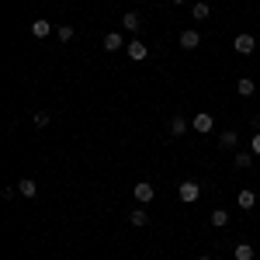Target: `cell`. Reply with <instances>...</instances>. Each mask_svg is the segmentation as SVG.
I'll list each match as a JSON object with an SVG mask.
<instances>
[{"instance_id":"cell-1","label":"cell","mask_w":260,"mask_h":260,"mask_svg":"<svg viewBox=\"0 0 260 260\" xmlns=\"http://www.w3.org/2000/svg\"><path fill=\"white\" fill-rule=\"evenodd\" d=\"M177 198L184 201V205H194V201L201 198V184H194V180H184L177 187Z\"/></svg>"},{"instance_id":"cell-2","label":"cell","mask_w":260,"mask_h":260,"mask_svg":"<svg viewBox=\"0 0 260 260\" xmlns=\"http://www.w3.org/2000/svg\"><path fill=\"white\" fill-rule=\"evenodd\" d=\"M233 49H236V52H240V56H250V52H253V49H257V39H253V35H250V31H240V35H236V39H233Z\"/></svg>"},{"instance_id":"cell-3","label":"cell","mask_w":260,"mask_h":260,"mask_svg":"<svg viewBox=\"0 0 260 260\" xmlns=\"http://www.w3.org/2000/svg\"><path fill=\"white\" fill-rule=\"evenodd\" d=\"M125 52H128V59H132V62H142L146 56H149V45L139 42V39H132L128 45H125Z\"/></svg>"},{"instance_id":"cell-4","label":"cell","mask_w":260,"mask_h":260,"mask_svg":"<svg viewBox=\"0 0 260 260\" xmlns=\"http://www.w3.org/2000/svg\"><path fill=\"white\" fill-rule=\"evenodd\" d=\"M132 194H136V201H139V205H146V201H153V198H156L153 184H146V180H139V184L132 187Z\"/></svg>"},{"instance_id":"cell-5","label":"cell","mask_w":260,"mask_h":260,"mask_svg":"<svg viewBox=\"0 0 260 260\" xmlns=\"http://www.w3.org/2000/svg\"><path fill=\"white\" fill-rule=\"evenodd\" d=\"M191 128H194V132H212V128H215V118H212L208 111H201V115H194Z\"/></svg>"},{"instance_id":"cell-6","label":"cell","mask_w":260,"mask_h":260,"mask_svg":"<svg viewBox=\"0 0 260 260\" xmlns=\"http://www.w3.org/2000/svg\"><path fill=\"white\" fill-rule=\"evenodd\" d=\"M198 45H201V35L194 28H184L180 31V49H198Z\"/></svg>"},{"instance_id":"cell-7","label":"cell","mask_w":260,"mask_h":260,"mask_svg":"<svg viewBox=\"0 0 260 260\" xmlns=\"http://www.w3.org/2000/svg\"><path fill=\"white\" fill-rule=\"evenodd\" d=\"M125 45H128V42L121 39L118 31H108V35H104V52H118V49H125Z\"/></svg>"},{"instance_id":"cell-8","label":"cell","mask_w":260,"mask_h":260,"mask_svg":"<svg viewBox=\"0 0 260 260\" xmlns=\"http://www.w3.org/2000/svg\"><path fill=\"white\" fill-rule=\"evenodd\" d=\"M236 94H240V98H253V94H257V83L250 80V77H240V80H236Z\"/></svg>"},{"instance_id":"cell-9","label":"cell","mask_w":260,"mask_h":260,"mask_svg":"<svg viewBox=\"0 0 260 260\" xmlns=\"http://www.w3.org/2000/svg\"><path fill=\"white\" fill-rule=\"evenodd\" d=\"M236 205H240L243 212H250V208H253V205H257V194H253V191H250V187H243L240 194H236Z\"/></svg>"},{"instance_id":"cell-10","label":"cell","mask_w":260,"mask_h":260,"mask_svg":"<svg viewBox=\"0 0 260 260\" xmlns=\"http://www.w3.org/2000/svg\"><path fill=\"white\" fill-rule=\"evenodd\" d=\"M139 14H136V11H128V14H121V28H125V31H132V35H136V31H139Z\"/></svg>"},{"instance_id":"cell-11","label":"cell","mask_w":260,"mask_h":260,"mask_svg":"<svg viewBox=\"0 0 260 260\" xmlns=\"http://www.w3.org/2000/svg\"><path fill=\"white\" fill-rule=\"evenodd\" d=\"M49 31H52V24H49L45 18L31 21V35H35V39H49Z\"/></svg>"},{"instance_id":"cell-12","label":"cell","mask_w":260,"mask_h":260,"mask_svg":"<svg viewBox=\"0 0 260 260\" xmlns=\"http://www.w3.org/2000/svg\"><path fill=\"white\" fill-rule=\"evenodd\" d=\"M233 257H236V260H253V257H257V250H253L250 243H236V250H233Z\"/></svg>"},{"instance_id":"cell-13","label":"cell","mask_w":260,"mask_h":260,"mask_svg":"<svg viewBox=\"0 0 260 260\" xmlns=\"http://www.w3.org/2000/svg\"><path fill=\"white\" fill-rule=\"evenodd\" d=\"M184 132H187V118H184V115H174V118H170V136L177 139Z\"/></svg>"},{"instance_id":"cell-14","label":"cell","mask_w":260,"mask_h":260,"mask_svg":"<svg viewBox=\"0 0 260 260\" xmlns=\"http://www.w3.org/2000/svg\"><path fill=\"white\" fill-rule=\"evenodd\" d=\"M18 191H21V194H24V198H35V194H39V184H35V180H31V177H24V180H21V184H18Z\"/></svg>"},{"instance_id":"cell-15","label":"cell","mask_w":260,"mask_h":260,"mask_svg":"<svg viewBox=\"0 0 260 260\" xmlns=\"http://www.w3.org/2000/svg\"><path fill=\"white\" fill-rule=\"evenodd\" d=\"M208 222H212L215 229H222V225H229V212H225V208H215V212L208 215Z\"/></svg>"},{"instance_id":"cell-16","label":"cell","mask_w":260,"mask_h":260,"mask_svg":"<svg viewBox=\"0 0 260 260\" xmlns=\"http://www.w3.org/2000/svg\"><path fill=\"white\" fill-rule=\"evenodd\" d=\"M236 142H240V132H222V136H219L222 149H236Z\"/></svg>"},{"instance_id":"cell-17","label":"cell","mask_w":260,"mask_h":260,"mask_svg":"<svg viewBox=\"0 0 260 260\" xmlns=\"http://www.w3.org/2000/svg\"><path fill=\"white\" fill-rule=\"evenodd\" d=\"M250 163H253V153H236V156H233V167H236V170H246V167H250Z\"/></svg>"},{"instance_id":"cell-18","label":"cell","mask_w":260,"mask_h":260,"mask_svg":"<svg viewBox=\"0 0 260 260\" xmlns=\"http://www.w3.org/2000/svg\"><path fill=\"white\" fill-rule=\"evenodd\" d=\"M128 222H132V225H149V212H146V208H136V212H132V215H128Z\"/></svg>"},{"instance_id":"cell-19","label":"cell","mask_w":260,"mask_h":260,"mask_svg":"<svg viewBox=\"0 0 260 260\" xmlns=\"http://www.w3.org/2000/svg\"><path fill=\"white\" fill-rule=\"evenodd\" d=\"M56 39H59V42H70V39H73V28H70V24H59V28H56Z\"/></svg>"},{"instance_id":"cell-20","label":"cell","mask_w":260,"mask_h":260,"mask_svg":"<svg viewBox=\"0 0 260 260\" xmlns=\"http://www.w3.org/2000/svg\"><path fill=\"white\" fill-rule=\"evenodd\" d=\"M191 14H194V21H205V18H208V4H194Z\"/></svg>"},{"instance_id":"cell-21","label":"cell","mask_w":260,"mask_h":260,"mask_svg":"<svg viewBox=\"0 0 260 260\" xmlns=\"http://www.w3.org/2000/svg\"><path fill=\"white\" fill-rule=\"evenodd\" d=\"M250 153L260 156V132H253V139H250Z\"/></svg>"},{"instance_id":"cell-22","label":"cell","mask_w":260,"mask_h":260,"mask_svg":"<svg viewBox=\"0 0 260 260\" xmlns=\"http://www.w3.org/2000/svg\"><path fill=\"white\" fill-rule=\"evenodd\" d=\"M35 125H39V128H45V125H49V115H45V111H39V115H35Z\"/></svg>"},{"instance_id":"cell-23","label":"cell","mask_w":260,"mask_h":260,"mask_svg":"<svg viewBox=\"0 0 260 260\" xmlns=\"http://www.w3.org/2000/svg\"><path fill=\"white\" fill-rule=\"evenodd\" d=\"M198 260H212V257H208V253H201V257H198Z\"/></svg>"},{"instance_id":"cell-24","label":"cell","mask_w":260,"mask_h":260,"mask_svg":"<svg viewBox=\"0 0 260 260\" xmlns=\"http://www.w3.org/2000/svg\"><path fill=\"white\" fill-rule=\"evenodd\" d=\"M170 4H184V0H170Z\"/></svg>"},{"instance_id":"cell-25","label":"cell","mask_w":260,"mask_h":260,"mask_svg":"<svg viewBox=\"0 0 260 260\" xmlns=\"http://www.w3.org/2000/svg\"><path fill=\"white\" fill-rule=\"evenodd\" d=\"M257 250H260V246H257Z\"/></svg>"}]
</instances>
